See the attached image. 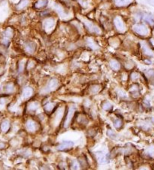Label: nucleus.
Masks as SVG:
<instances>
[{"instance_id":"f257e3e1","label":"nucleus","mask_w":154,"mask_h":170,"mask_svg":"<svg viewBox=\"0 0 154 170\" xmlns=\"http://www.w3.org/2000/svg\"><path fill=\"white\" fill-rule=\"evenodd\" d=\"M59 85V81L57 79H52L49 83H48L47 86L45 87V88L43 90V92L45 93H48L50 91H52L53 90L56 89V88H57V86Z\"/></svg>"},{"instance_id":"f03ea898","label":"nucleus","mask_w":154,"mask_h":170,"mask_svg":"<svg viewBox=\"0 0 154 170\" xmlns=\"http://www.w3.org/2000/svg\"><path fill=\"white\" fill-rule=\"evenodd\" d=\"M133 29H134V31L140 35H146L148 33L147 28L146 27V25L143 24L135 25L133 27Z\"/></svg>"},{"instance_id":"7ed1b4c3","label":"nucleus","mask_w":154,"mask_h":170,"mask_svg":"<svg viewBox=\"0 0 154 170\" xmlns=\"http://www.w3.org/2000/svg\"><path fill=\"white\" fill-rule=\"evenodd\" d=\"M83 22H84L85 25L87 27V29H88L90 32H93L96 33V34H99V33L101 32L100 29H99L98 26L95 25L92 22L88 21V20H83Z\"/></svg>"},{"instance_id":"20e7f679","label":"nucleus","mask_w":154,"mask_h":170,"mask_svg":"<svg viewBox=\"0 0 154 170\" xmlns=\"http://www.w3.org/2000/svg\"><path fill=\"white\" fill-rule=\"evenodd\" d=\"M114 25L115 26L117 27V29H118L119 31H124L125 29V25H124V23L123 21L122 20V19L119 17H117L116 18H114Z\"/></svg>"},{"instance_id":"39448f33","label":"nucleus","mask_w":154,"mask_h":170,"mask_svg":"<svg viewBox=\"0 0 154 170\" xmlns=\"http://www.w3.org/2000/svg\"><path fill=\"white\" fill-rule=\"evenodd\" d=\"M73 146H74V143L71 141H65L62 143L59 144L57 147V149L59 151H65V150L71 148Z\"/></svg>"},{"instance_id":"423d86ee","label":"nucleus","mask_w":154,"mask_h":170,"mask_svg":"<svg viewBox=\"0 0 154 170\" xmlns=\"http://www.w3.org/2000/svg\"><path fill=\"white\" fill-rule=\"evenodd\" d=\"M74 113V109L73 107H71L67 113V117H66V119L65 120V127H68L69 125L71 119L73 118Z\"/></svg>"},{"instance_id":"0eeeda50","label":"nucleus","mask_w":154,"mask_h":170,"mask_svg":"<svg viewBox=\"0 0 154 170\" xmlns=\"http://www.w3.org/2000/svg\"><path fill=\"white\" fill-rule=\"evenodd\" d=\"M25 49L29 53H33L36 51V44L33 42H27L25 45Z\"/></svg>"},{"instance_id":"6e6552de","label":"nucleus","mask_w":154,"mask_h":170,"mask_svg":"<svg viewBox=\"0 0 154 170\" xmlns=\"http://www.w3.org/2000/svg\"><path fill=\"white\" fill-rule=\"evenodd\" d=\"M32 93H33L32 88H31L30 87H26V88H25L24 89L23 93H22V95H23L24 98H28V97L32 96Z\"/></svg>"},{"instance_id":"1a4fd4ad","label":"nucleus","mask_w":154,"mask_h":170,"mask_svg":"<svg viewBox=\"0 0 154 170\" xmlns=\"http://www.w3.org/2000/svg\"><path fill=\"white\" fill-rule=\"evenodd\" d=\"M54 25V21L53 19H47L45 23H44V26L46 30H50Z\"/></svg>"},{"instance_id":"9d476101","label":"nucleus","mask_w":154,"mask_h":170,"mask_svg":"<svg viewBox=\"0 0 154 170\" xmlns=\"http://www.w3.org/2000/svg\"><path fill=\"white\" fill-rule=\"evenodd\" d=\"M26 128L29 131H34L36 128V123L32 120H29L26 123Z\"/></svg>"},{"instance_id":"9b49d317","label":"nucleus","mask_w":154,"mask_h":170,"mask_svg":"<svg viewBox=\"0 0 154 170\" xmlns=\"http://www.w3.org/2000/svg\"><path fill=\"white\" fill-rule=\"evenodd\" d=\"M48 5V0H38L36 4L35 7L36 8H42Z\"/></svg>"},{"instance_id":"f8f14e48","label":"nucleus","mask_w":154,"mask_h":170,"mask_svg":"<svg viewBox=\"0 0 154 170\" xmlns=\"http://www.w3.org/2000/svg\"><path fill=\"white\" fill-rule=\"evenodd\" d=\"M4 91H5V92H6L8 94L13 93L14 91V85L12 83H8V84L5 85Z\"/></svg>"},{"instance_id":"ddd939ff","label":"nucleus","mask_w":154,"mask_h":170,"mask_svg":"<svg viewBox=\"0 0 154 170\" xmlns=\"http://www.w3.org/2000/svg\"><path fill=\"white\" fill-rule=\"evenodd\" d=\"M10 128V123L8 121H4L1 124V129L3 132H7Z\"/></svg>"},{"instance_id":"4468645a","label":"nucleus","mask_w":154,"mask_h":170,"mask_svg":"<svg viewBox=\"0 0 154 170\" xmlns=\"http://www.w3.org/2000/svg\"><path fill=\"white\" fill-rule=\"evenodd\" d=\"M110 65L111 67V68L114 71H118L120 68V64L118 61L116 60H111L110 62Z\"/></svg>"},{"instance_id":"2eb2a0df","label":"nucleus","mask_w":154,"mask_h":170,"mask_svg":"<svg viewBox=\"0 0 154 170\" xmlns=\"http://www.w3.org/2000/svg\"><path fill=\"white\" fill-rule=\"evenodd\" d=\"M131 0H115V4L117 6H124L129 4Z\"/></svg>"},{"instance_id":"dca6fc26","label":"nucleus","mask_w":154,"mask_h":170,"mask_svg":"<svg viewBox=\"0 0 154 170\" xmlns=\"http://www.w3.org/2000/svg\"><path fill=\"white\" fill-rule=\"evenodd\" d=\"M144 21H146L147 23H150V25L153 24V18L150 14H145L144 16Z\"/></svg>"},{"instance_id":"f3484780","label":"nucleus","mask_w":154,"mask_h":170,"mask_svg":"<svg viewBox=\"0 0 154 170\" xmlns=\"http://www.w3.org/2000/svg\"><path fill=\"white\" fill-rule=\"evenodd\" d=\"M38 107H39V103H37V102L30 103L29 105V110H32V111H35V110H36Z\"/></svg>"},{"instance_id":"a211bd4d","label":"nucleus","mask_w":154,"mask_h":170,"mask_svg":"<svg viewBox=\"0 0 154 170\" xmlns=\"http://www.w3.org/2000/svg\"><path fill=\"white\" fill-rule=\"evenodd\" d=\"M54 107H55V103H49L45 105V111H47V112H51L53 109H54Z\"/></svg>"},{"instance_id":"6ab92c4d","label":"nucleus","mask_w":154,"mask_h":170,"mask_svg":"<svg viewBox=\"0 0 154 170\" xmlns=\"http://www.w3.org/2000/svg\"><path fill=\"white\" fill-rule=\"evenodd\" d=\"M27 4H28V1H27V0H22V1L20 2V3L18 5L17 8H18V9H22V8H25V7L26 6Z\"/></svg>"},{"instance_id":"aec40b11","label":"nucleus","mask_w":154,"mask_h":170,"mask_svg":"<svg viewBox=\"0 0 154 170\" xmlns=\"http://www.w3.org/2000/svg\"><path fill=\"white\" fill-rule=\"evenodd\" d=\"M114 127H115L117 129H119V128L121 127L123 122H122L121 119H117V120H115V121L114 122Z\"/></svg>"},{"instance_id":"412c9836","label":"nucleus","mask_w":154,"mask_h":170,"mask_svg":"<svg viewBox=\"0 0 154 170\" xmlns=\"http://www.w3.org/2000/svg\"><path fill=\"white\" fill-rule=\"evenodd\" d=\"M103 108L105 109V110H110V109H112V105L109 103V102H105L104 104H103Z\"/></svg>"},{"instance_id":"4be33fe9","label":"nucleus","mask_w":154,"mask_h":170,"mask_svg":"<svg viewBox=\"0 0 154 170\" xmlns=\"http://www.w3.org/2000/svg\"><path fill=\"white\" fill-rule=\"evenodd\" d=\"M71 169H79V165H78V162L76 161V160H74V161H72V163H71Z\"/></svg>"},{"instance_id":"5701e85b","label":"nucleus","mask_w":154,"mask_h":170,"mask_svg":"<svg viewBox=\"0 0 154 170\" xmlns=\"http://www.w3.org/2000/svg\"><path fill=\"white\" fill-rule=\"evenodd\" d=\"M107 134L108 135V136H110L111 138H115V134H114L111 130H108L107 132Z\"/></svg>"},{"instance_id":"b1692460","label":"nucleus","mask_w":154,"mask_h":170,"mask_svg":"<svg viewBox=\"0 0 154 170\" xmlns=\"http://www.w3.org/2000/svg\"><path fill=\"white\" fill-rule=\"evenodd\" d=\"M147 2H148V3H149L150 5L154 6V0H147Z\"/></svg>"},{"instance_id":"393cba45","label":"nucleus","mask_w":154,"mask_h":170,"mask_svg":"<svg viewBox=\"0 0 154 170\" xmlns=\"http://www.w3.org/2000/svg\"><path fill=\"white\" fill-rule=\"evenodd\" d=\"M5 143H3V142H0V149H2V148H5Z\"/></svg>"},{"instance_id":"a878e982","label":"nucleus","mask_w":154,"mask_h":170,"mask_svg":"<svg viewBox=\"0 0 154 170\" xmlns=\"http://www.w3.org/2000/svg\"><path fill=\"white\" fill-rule=\"evenodd\" d=\"M0 72H1V68H0Z\"/></svg>"}]
</instances>
